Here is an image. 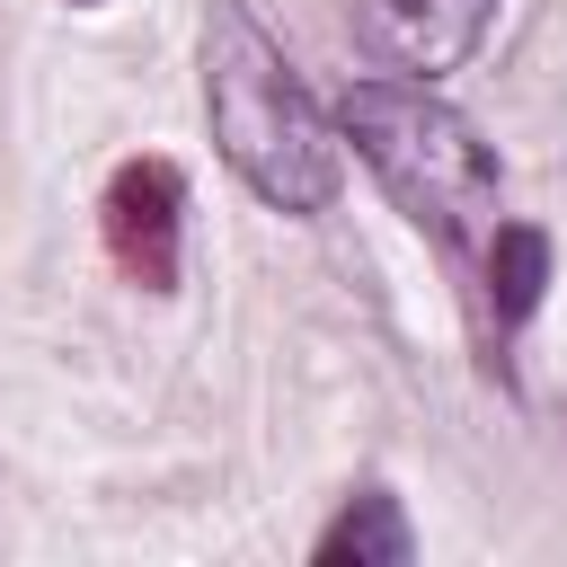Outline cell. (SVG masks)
Listing matches in <instances>:
<instances>
[{
  "mask_svg": "<svg viewBox=\"0 0 567 567\" xmlns=\"http://www.w3.org/2000/svg\"><path fill=\"white\" fill-rule=\"evenodd\" d=\"M204 115L257 204H275V213L337 204V133L239 0H213V27H204Z\"/></svg>",
  "mask_w": 567,
  "mask_h": 567,
  "instance_id": "1",
  "label": "cell"
},
{
  "mask_svg": "<svg viewBox=\"0 0 567 567\" xmlns=\"http://www.w3.org/2000/svg\"><path fill=\"white\" fill-rule=\"evenodd\" d=\"M337 124L372 159V177L399 195V213L425 221L443 248H461L487 221V204H496V151L425 80H354L337 97Z\"/></svg>",
  "mask_w": 567,
  "mask_h": 567,
  "instance_id": "2",
  "label": "cell"
},
{
  "mask_svg": "<svg viewBox=\"0 0 567 567\" xmlns=\"http://www.w3.org/2000/svg\"><path fill=\"white\" fill-rule=\"evenodd\" d=\"M97 221H106V248H115V266H124L142 292H168V284H177V221H186V177H177L168 159H124V168L106 177V204H97Z\"/></svg>",
  "mask_w": 567,
  "mask_h": 567,
  "instance_id": "3",
  "label": "cell"
},
{
  "mask_svg": "<svg viewBox=\"0 0 567 567\" xmlns=\"http://www.w3.org/2000/svg\"><path fill=\"white\" fill-rule=\"evenodd\" d=\"M496 0H354V35L390 62V71H416V80H443L478 53Z\"/></svg>",
  "mask_w": 567,
  "mask_h": 567,
  "instance_id": "4",
  "label": "cell"
},
{
  "mask_svg": "<svg viewBox=\"0 0 567 567\" xmlns=\"http://www.w3.org/2000/svg\"><path fill=\"white\" fill-rule=\"evenodd\" d=\"M416 558V532L399 514L390 487H363L328 532H319V567H408Z\"/></svg>",
  "mask_w": 567,
  "mask_h": 567,
  "instance_id": "5",
  "label": "cell"
},
{
  "mask_svg": "<svg viewBox=\"0 0 567 567\" xmlns=\"http://www.w3.org/2000/svg\"><path fill=\"white\" fill-rule=\"evenodd\" d=\"M540 292H549V230L496 221V239H487V310H496V328H523L540 310Z\"/></svg>",
  "mask_w": 567,
  "mask_h": 567,
  "instance_id": "6",
  "label": "cell"
},
{
  "mask_svg": "<svg viewBox=\"0 0 567 567\" xmlns=\"http://www.w3.org/2000/svg\"><path fill=\"white\" fill-rule=\"evenodd\" d=\"M71 9H97V0H71Z\"/></svg>",
  "mask_w": 567,
  "mask_h": 567,
  "instance_id": "7",
  "label": "cell"
}]
</instances>
